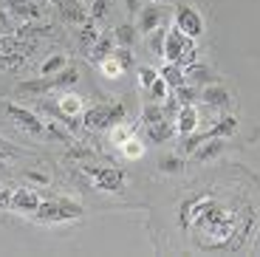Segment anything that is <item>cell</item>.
<instances>
[{
	"label": "cell",
	"mask_w": 260,
	"mask_h": 257,
	"mask_svg": "<svg viewBox=\"0 0 260 257\" xmlns=\"http://www.w3.org/2000/svg\"><path fill=\"white\" fill-rule=\"evenodd\" d=\"M82 215H85L82 204H77L71 198H57V201H40L34 220L37 223H71V220H79Z\"/></svg>",
	"instance_id": "6da1fadb"
},
{
	"label": "cell",
	"mask_w": 260,
	"mask_h": 257,
	"mask_svg": "<svg viewBox=\"0 0 260 257\" xmlns=\"http://www.w3.org/2000/svg\"><path fill=\"white\" fill-rule=\"evenodd\" d=\"M124 110L122 102H99V105H91V108L82 110V127L85 130H111L113 124L124 122Z\"/></svg>",
	"instance_id": "7a4b0ae2"
},
{
	"label": "cell",
	"mask_w": 260,
	"mask_h": 257,
	"mask_svg": "<svg viewBox=\"0 0 260 257\" xmlns=\"http://www.w3.org/2000/svg\"><path fill=\"white\" fill-rule=\"evenodd\" d=\"M79 82V71L77 68H68L65 65L59 74H51V77H40V79H28V82H20L17 90L20 93H40V97H46L51 90H65L71 88V85Z\"/></svg>",
	"instance_id": "3957f363"
},
{
	"label": "cell",
	"mask_w": 260,
	"mask_h": 257,
	"mask_svg": "<svg viewBox=\"0 0 260 257\" xmlns=\"http://www.w3.org/2000/svg\"><path fill=\"white\" fill-rule=\"evenodd\" d=\"M195 40L187 37V34H181L176 26L167 28V40H164V54L161 57L167 59V62H178V65H192L195 62Z\"/></svg>",
	"instance_id": "277c9868"
},
{
	"label": "cell",
	"mask_w": 260,
	"mask_h": 257,
	"mask_svg": "<svg viewBox=\"0 0 260 257\" xmlns=\"http://www.w3.org/2000/svg\"><path fill=\"white\" fill-rule=\"evenodd\" d=\"M0 113H6L20 130H26L28 136H48L46 122L40 119L34 110L23 108V105H14V102H0Z\"/></svg>",
	"instance_id": "5b68a950"
},
{
	"label": "cell",
	"mask_w": 260,
	"mask_h": 257,
	"mask_svg": "<svg viewBox=\"0 0 260 257\" xmlns=\"http://www.w3.org/2000/svg\"><path fill=\"white\" fill-rule=\"evenodd\" d=\"M85 170L93 175V186L99 192H122L124 184H127V175L119 167H88L85 164Z\"/></svg>",
	"instance_id": "8992f818"
},
{
	"label": "cell",
	"mask_w": 260,
	"mask_h": 257,
	"mask_svg": "<svg viewBox=\"0 0 260 257\" xmlns=\"http://www.w3.org/2000/svg\"><path fill=\"white\" fill-rule=\"evenodd\" d=\"M176 28L181 34H187V37L198 40L204 34V17H201V12H198V9H192V6H178L176 9Z\"/></svg>",
	"instance_id": "52a82bcc"
},
{
	"label": "cell",
	"mask_w": 260,
	"mask_h": 257,
	"mask_svg": "<svg viewBox=\"0 0 260 257\" xmlns=\"http://www.w3.org/2000/svg\"><path fill=\"white\" fill-rule=\"evenodd\" d=\"M3 9H6L17 23L20 20H23V23H28V20H40L43 12H46V6L37 3V0H3Z\"/></svg>",
	"instance_id": "ba28073f"
},
{
	"label": "cell",
	"mask_w": 260,
	"mask_h": 257,
	"mask_svg": "<svg viewBox=\"0 0 260 257\" xmlns=\"http://www.w3.org/2000/svg\"><path fill=\"white\" fill-rule=\"evenodd\" d=\"M201 102L212 110H226L232 105V97L221 82H209L207 88H201Z\"/></svg>",
	"instance_id": "9c48e42d"
},
{
	"label": "cell",
	"mask_w": 260,
	"mask_h": 257,
	"mask_svg": "<svg viewBox=\"0 0 260 257\" xmlns=\"http://www.w3.org/2000/svg\"><path fill=\"white\" fill-rule=\"evenodd\" d=\"M40 206V195L34 192V189H17V192H12V204H9V209H14V212H26V215H34Z\"/></svg>",
	"instance_id": "30bf717a"
},
{
	"label": "cell",
	"mask_w": 260,
	"mask_h": 257,
	"mask_svg": "<svg viewBox=\"0 0 260 257\" xmlns=\"http://www.w3.org/2000/svg\"><path fill=\"white\" fill-rule=\"evenodd\" d=\"M176 130L181 136H189L198 130V122H201V113H198V105H181V110L176 113Z\"/></svg>",
	"instance_id": "8fae6325"
},
{
	"label": "cell",
	"mask_w": 260,
	"mask_h": 257,
	"mask_svg": "<svg viewBox=\"0 0 260 257\" xmlns=\"http://www.w3.org/2000/svg\"><path fill=\"white\" fill-rule=\"evenodd\" d=\"M59 14H62V20L68 23V26H82V23H88V9L82 6V0H62L59 3Z\"/></svg>",
	"instance_id": "7c38bea8"
},
{
	"label": "cell",
	"mask_w": 260,
	"mask_h": 257,
	"mask_svg": "<svg viewBox=\"0 0 260 257\" xmlns=\"http://www.w3.org/2000/svg\"><path fill=\"white\" fill-rule=\"evenodd\" d=\"M158 26H161V6H158V3H150V6L139 9V20H136L139 34H150Z\"/></svg>",
	"instance_id": "4fadbf2b"
},
{
	"label": "cell",
	"mask_w": 260,
	"mask_h": 257,
	"mask_svg": "<svg viewBox=\"0 0 260 257\" xmlns=\"http://www.w3.org/2000/svg\"><path fill=\"white\" fill-rule=\"evenodd\" d=\"M223 150H226V139H207L204 144H198L192 150V161L195 164H207V161L218 158Z\"/></svg>",
	"instance_id": "5bb4252c"
},
{
	"label": "cell",
	"mask_w": 260,
	"mask_h": 257,
	"mask_svg": "<svg viewBox=\"0 0 260 257\" xmlns=\"http://www.w3.org/2000/svg\"><path fill=\"white\" fill-rule=\"evenodd\" d=\"M113 51H116V37H113V31H99L96 43H93V48H91V59L99 65L105 57H111Z\"/></svg>",
	"instance_id": "9a60e30c"
},
{
	"label": "cell",
	"mask_w": 260,
	"mask_h": 257,
	"mask_svg": "<svg viewBox=\"0 0 260 257\" xmlns=\"http://www.w3.org/2000/svg\"><path fill=\"white\" fill-rule=\"evenodd\" d=\"M173 133H176V124L170 122V119L156 122V124H147V142H153V144L170 142V139H173Z\"/></svg>",
	"instance_id": "2e32d148"
},
{
	"label": "cell",
	"mask_w": 260,
	"mask_h": 257,
	"mask_svg": "<svg viewBox=\"0 0 260 257\" xmlns=\"http://www.w3.org/2000/svg\"><path fill=\"white\" fill-rule=\"evenodd\" d=\"M158 74H161V79L170 85V88H181V85H187V74H184V65H178V62H167Z\"/></svg>",
	"instance_id": "e0dca14e"
},
{
	"label": "cell",
	"mask_w": 260,
	"mask_h": 257,
	"mask_svg": "<svg viewBox=\"0 0 260 257\" xmlns=\"http://www.w3.org/2000/svg\"><path fill=\"white\" fill-rule=\"evenodd\" d=\"M113 37H116V45L133 48V45H136V37H139V28L133 26V23H119V26L113 28Z\"/></svg>",
	"instance_id": "ac0fdd59"
},
{
	"label": "cell",
	"mask_w": 260,
	"mask_h": 257,
	"mask_svg": "<svg viewBox=\"0 0 260 257\" xmlns=\"http://www.w3.org/2000/svg\"><path fill=\"white\" fill-rule=\"evenodd\" d=\"M14 34H17V37H37V34L48 37V34H54V26H48V23H37V20H28V23L17 26Z\"/></svg>",
	"instance_id": "d6986e66"
},
{
	"label": "cell",
	"mask_w": 260,
	"mask_h": 257,
	"mask_svg": "<svg viewBox=\"0 0 260 257\" xmlns=\"http://www.w3.org/2000/svg\"><path fill=\"white\" fill-rule=\"evenodd\" d=\"M59 110H62L65 116H82V99L77 97V93H62V97L57 99Z\"/></svg>",
	"instance_id": "ffe728a7"
},
{
	"label": "cell",
	"mask_w": 260,
	"mask_h": 257,
	"mask_svg": "<svg viewBox=\"0 0 260 257\" xmlns=\"http://www.w3.org/2000/svg\"><path fill=\"white\" fill-rule=\"evenodd\" d=\"M167 116H164V110H161V105L158 102H147L142 108V124L147 127V124H156V122H164Z\"/></svg>",
	"instance_id": "44dd1931"
},
{
	"label": "cell",
	"mask_w": 260,
	"mask_h": 257,
	"mask_svg": "<svg viewBox=\"0 0 260 257\" xmlns=\"http://www.w3.org/2000/svg\"><path fill=\"white\" fill-rule=\"evenodd\" d=\"M99 68H102V74H105L108 79H119V77L124 74V65L119 62V57H116V54H111V57H105L102 62H99Z\"/></svg>",
	"instance_id": "7402d4cb"
},
{
	"label": "cell",
	"mask_w": 260,
	"mask_h": 257,
	"mask_svg": "<svg viewBox=\"0 0 260 257\" xmlns=\"http://www.w3.org/2000/svg\"><path fill=\"white\" fill-rule=\"evenodd\" d=\"M65 65H68V59H65L62 54H51L46 62L40 65V77H51V74H59Z\"/></svg>",
	"instance_id": "603a6c76"
},
{
	"label": "cell",
	"mask_w": 260,
	"mask_h": 257,
	"mask_svg": "<svg viewBox=\"0 0 260 257\" xmlns=\"http://www.w3.org/2000/svg\"><path fill=\"white\" fill-rule=\"evenodd\" d=\"M96 37H99V28L93 26V20L82 23V28H79V45L91 51V48H93V43H96Z\"/></svg>",
	"instance_id": "cb8c5ba5"
},
{
	"label": "cell",
	"mask_w": 260,
	"mask_h": 257,
	"mask_svg": "<svg viewBox=\"0 0 260 257\" xmlns=\"http://www.w3.org/2000/svg\"><path fill=\"white\" fill-rule=\"evenodd\" d=\"M164 40H167V28H164V26L153 28V31L147 34V45H150V51L161 57V54H164Z\"/></svg>",
	"instance_id": "d4e9b609"
},
{
	"label": "cell",
	"mask_w": 260,
	"mask_h": 257,
	"mask_svg": "<svg viewBox=\"0 0 260 257\" xmlns=\"http://www.w3.org/2000/svg\"><path fill=\"white\" fill-rule=\"evenodd\" d=\"M173 93H176V99L181 105H198V99H201V90L189 88V85H181V88H173Z\"/></svg>",
	"instance_id": "484cf974"
},
{
	"label": "cell",
	"mask_w": 260,
	"mask_h": 257,
	"mask_svg": "<svg viewBox=\"0 0 260 257\" xmlns=\"http://www.w3.org/2000/svg\"><path fill=\"white\" fill-rule=\"evenodd\" d=\"M167 90H170V85L164 82V79H161V74H158V77H156V82H153V85L147 88V93H150V102H158V105H161L164 99H167Z\"/></svg>",
	"instance_id": "4316f807"
},
{
	"label": "cell",
	"mask_w": 260,
	"mask_h": 257,
	"mask_svg": "<svg viewBox=\"0 0 260 257\" xmlns=\"http://www.w3.org/2000/svg\"><path fill=\"white\" fill-rule=\"evenodd\" d=\"M108 9H111V0H93L91 9H88V17L96 23V20H105L108 17Z\"/></svg>",
	"instance_id": "83f0119b"
},
{
	"label": "cell",
	"mask_w": 260,
	"mask_h": 257,
	"mask_svg": "<svg viewBox=\"0 0 260 257\" xmlns=\"http://www.w3.org/2000/svg\"><path fill=\"white\" fill-rule=\"evenodd\" d=\"M184 74H187V82H204V79H209V71L204 68V65H198V62L187 65Z\"/></svg>",
	"instance_id": "f1b7e54d"
},
{
	"label": "cell",
	"mask_w": 260,
	"mask_h": 257,
	"mask_svg": "<svg viewBox=\"0 0 260 257\" xmlns=\"http://www.w3.org/2000/svg\"><path fill=\"white\" fill-rule=\"evenodd\" d=\"M158 170H161V173H181L184 161L178 158V155H164V158L158 161Z\"/></svg>",
	"instance_id": "f546056e"
},
{
	"label": "cell",
	"mask_w": 260,
	"mask_h": 257,
	"mask_svg": "<svg viewBox=\"0 0 260 257\" xmlns=\"http://www.w3.org/2000/svg\"><path fill=\"white\" fill-rule=\"evenodd\" d=\"M108 133H111V142H113V144H119V147H122V144H124V142H127L130 136H133V133H130V130H127V127H124V122H119V124H113V127H111V130H108Z\"/></svg>",
	"instance_id": "4dcf8cb0"
},
{
	"label": "cell",
	"mask_w": 260,
	"mask_h": 257,
	"mask_svg": "<svg viewBox=\"0 0 260 257\" xmlns=\"http://www.w3.org/2000/svg\"><path fill=\"white\" fill-rule=\"evenodd\" d=\"M122 153L127 155V158H142V155H144V144H139L136 139H133V136H130L127 142L122 144Z\"/></svg>",
	"instance_id": "1f68e13d"
},
{
	"label": "cell",
	"mask_w": 260,
	"mask_h": 257,
	"mask_svg": "<svg viewBox=\"0 0 260 257\" xmlns=\"http://www.w3.org/2000/svg\"><path fill=\"white\" fill-rule=\"evenodd\" d=\"M156 77H158V71H153L150 65H139V85H142L144 90L156 82Z\"/></svg>",
	"instance_id": "d6a6232c"
},
{
	"label": "cell",
	"mask_w": 260,
	"mask_h": 257,
	"mask_svg": "<svg viewBox=\"0 0 260 257\" xmlns=\"http://www.w3.org/2000/svg\"><path fill=\"white\" fill-rule=\"evenodd\" d=\"M26 62V54H0V68H20Z\"/></svg>",
	"instance_id": "836d02e7"
},
{
	"label": "cell",
	"mask_w": 260,
	"mask_h": 257,
	"mask_svg": "<svg viewBox=\"0 0 260 257\" xmlns=\"http://www.w3.org/2000/svg\"><path fill=\"white\" fill-rule=\"evenodd\" d=\"M164 116H167V119H170V116H176L178 113V110H181V102H178V99H176V93H167V99H164Z\"/></svg>",
	"instance_id": "e575fe53"
},
{
	"label": "cell",
	"mask_w": 260,
	"mask_h": 257,
	"mask_svg": "<svg viewBox=\"0 0 260 257\" xmlns=\"http://www.w3.org/2000/svg\"><path fill=\"white\" fill-rule=\"evenodd\" d=\"M113 54H116V57H119V62L124 65V71H127V68H130L133 62H136V57H133V51H130V48H122V45H119V48H116Z\"/></svg>",
	"instance_id": "d590c367"
},
{
	"label": "cell",
	"mask_w": 260,
	"mask_h": 257,
	"mask_svg": "<svg viewBox=\"0 0 260 257\" xmlns=\"http://www.w3.org/2000/svg\"><path fill=\"white\" fill-rule=\"evenodd\" d=\"M0 158H3V161H12V158H17V150H14L12 144H9L6 139H3V136H0Z\"/></svg>",
	"instance_id": "8d00e7d4"
},
{
	"label": "cell",
	"mask_w": 260,
	"mask_h": 257,
	"mask_svg": "<svg viewBox=\"0 0 260 257\" xmlns=\"http://www.w3.org/2000/svg\"><path fill=\"white\" fill-rule=\"evenodd\" d=\"M26 178H28V181H34V184H43V186H48V184H51V178H48L46 173H37V170H28V173H26Z\"/></svg>",
	"instance_id": "74e56055"
},
{
	"label": "cell",
	"mask_w": 260,
	"mask_h": 257,
	"mask_svg": "<svg viewBox=\"0 0 260 257\" xmlns=\"http://www.w3.org/2000/svg\"><path fill=\"white\" fill-rule=\"evenodd\" d=\"M9 204H12V192L6 186H0V209H9Z\"/></svg>",
	"instance_id": "f35d334b"
},
{
	"label": "cell",
	"mask_w": 260,
	"mask_h": 257,
	"mask_svg": "<svg viewBox=\"0 0 260 257\" xmlns=\"http://www.w3.org/2000/svg\"><path fill=\"white\" fill-rule=\"evenodd\" d=\"M124 6H127V12H139V0H124Z\"/></svg>",
	"instance_id": "ab89813d"
},
{
	"label": "cell",
	"mask_w": 260,
	"mask_h": 257,
	"mask_svg": "<svg viewBox=\"0 0 260 257\" xmlns=\"http://www.w3.org/2000/svg\"><path fill=\"white\" fill-rule=\"evenodd\" d=\"M3 170H6V161H3V158H0V173H3Z\"/></svg>",
	"instance_id": "60d3db41"
},
{
	"label": "cell",
	"mask_w": 260,
	"mask_h": 257,
	"mask_svg": "<svg viewBox=\"0 0 260 257\" xmlns=\"http://www.w3.org/2000/svg\"><path fill=\"white\" fill-rule=\"evenodd\" d=\"M48 3H54V6H59V3H62V0H48Z\"/></svg>",
	"instance_id": "b9f144b4"
},
{
	"label": "cell",
	"mask_w": 260,
	"mask_h": 257,
	"mask_svg": "<svg viewBox=\"0 0 260 257\" xmlns=\"http://www.w3.org/2000/svg\"><path fill=\"white\" fill-rule=\"evenodd\" d=\"M150 3H164V0H150Z\"/></svg>",
	"instance_id": "7bdbcfd3"
}]
</instances>
